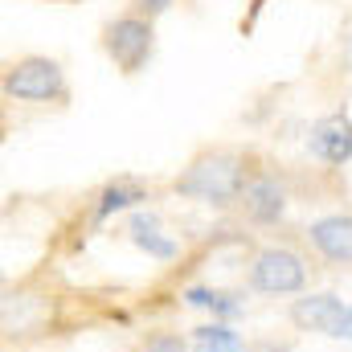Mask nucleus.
<instances>
[{
    "label": "nucleus",
    "instance_id": "nucleus-1",
    "mask_svg": "<svg viewBox=\"0 0 352 352\" xmlns=\"http://www.w3.org/2000/svg\"><path fill=\"white\" fill-rule=\"evenodd\" d=\"M173 188L180 197H188V201L221 209V205L242 201V192H246V164L234 152H205V156H197L184 173L176 176Z\"/></svg>",
    "mask_w": 352,
    "mask_h": 352
},
{
    "label": "nucleus",
    "instance_id": "nucleus-2",
    "mask_svg": "<svg viewBox=\"0 0 352 352\" xmlns=\"http://www.w3.org/2000/svg\"><path fill=\"white\" fill-rule=\"evenodd\" d=\"M4 94L16 102H66L70 87L58 62L50 58H21L4 74Z\"/></svg>",
    "mask_w": 352,
    "mask_h": 352
},
{
    "label": "nucleus",
    "instance_id": "nucleus-3",
    "mask_svg": "<svg viewBox=\"0 0 352 352\" xmlns=\"http://www.w3.org/2000/svg\"><path fill=\"white\" fill-rule=\"evenodd\" d=\"M102 50L111 54V62L123 70V74H135L148 66L152 50H156V33H152V21L144 16H119L102 29Z\"/></svg>",
    "mask_w": 352,
    "mask_h": 352
},
{
    "label": "nucleus",
    "instance_id": "nucleus-4",
    "mask_svg": "<svg viewBox=\"0 0 352 352\" xmlns=\"http://www.w3.org/2000/svg\"><path fill=\"white\" fill-rule=\"evenodd\" d=\"M250 287L263 295H295L307 287V263L295 250L283 246H266L250 263Z\"/></svg>",
    "mask_w": 352,
    "mask_h": 352
},
{
    "label": "nucleus",
    "instance_id": "nucleus-5",
    "mask_svg": "<svg viewBox=\"0 0 352 352\" xmlns=\"http://www.w3.org/2000/svg\"><path fill=\"white\" fill-rule=\"evenodd\" d=\"M307 152H311L316 160L332 164V168L349 164L352 160V119L344 111H332V115L316 119L311 131H307Z\"/></svg>",
    "mask_w": 352,
    "mask_h": 352
},
{
    "label": "nucleus",
    "instance_id": "nucleus-6",
    "mask_svg": "<svg viewBox=\"0 0 352 352\" xmlns=\"http://www.w3.org/2000/svg\"><path fill=\"white\" fill-rule=\"evenodd\" d=\"M344 299L332 295V291H316V295H303L291 303V324L299 332H320V336H336L340 320H344Z\"/></svg>",
    "mask_w": 352,
    "mask_h": 352
},
{
    "label": "nucleus",
    "instance_id": "nucleus-7",
    "mask_svg": "<svg viewBox=\"0 0 352 352\" xmlns=\"http://www.w3.org/2000/svg\"><path fill=\"white\" fill-rule=\"evenodd\" d=\"M307 242L320 258L336 266H352V213H328L307 226Z\"/></svg>",
    "mask_w": 352,
    "mask_h": 352
},
{
    "label": "nucleus",
    "instance_id": "nucleus-8",
    "mask_svg": "<svg viewBox=\"0 0 352 352\" xmlns=\"http://www.w3.org/2000/svg\"><path fill=\"white\" fill-rule=\"evenodd\" d=\"M242 209L254 226H274L287 209V188L283 180L270 173H258L246 180V192H242Z\"/></svg>",
    "mask_w": 352,
    "mask_h": 352
},
{
    "label": "nucleus",
    "instance_id": "nucleus-9",
    "mask_svg": "<svg viewBox=\"0 0 352 352\" xmlns=\"http://www.w3.org/2000/svg\"><path fill=\"white\" fill-rule=\"evenodd\" d=\"M131 242L148 254V258H160V263H173L180 254L176 238L160 234V217L156 213H131Z\"/></svg>",
    "mask_w": 352,
    "mask_h": 352
},
{
    "label": "nucleus",
    "instance_id": "nucleus-10",
    "mask_svg": "<svg viewBox=\"0 0 352 352\" xmlns=\"http://www.w3.org/2000/svg\"><path fill=\"white\" fill-rule=\"evenodd\" d=\"M140 201H148V188H144L140 180H131V176H119V180H111V184L98 192L94 221H111L115 213H123V209H135Z\"/></svg>",
    "mask_w": 352,
    "mask_h": 352
},
{
    "label": "nucleus",
    "instance_id": "nucleus-11",
    "mask_svg": "<svg viewBox=\"0 0 352 352\" xmlns=\"http://www.w3.org/2000/svg\"><path fill=\"white\" fill-rule=\"evenodd\" d=\"M184 303H188V307H205V311H213L221 324L246 311L242 295H234V291H221V287H188V291H184Z\"/></svg>",
    "mask_w": 352,
    "mask_h": 352
},
{
    "label": "nucleus",
    "instance_id": "nucleus-12",
    "mask_svg": "<svg viewBox=\"0 0 352 352\" xmlns=\"http://www.w3.org/2000/svg\"><path fill=\"white\" fill-rule=\"evenodd\" d=\"M192 352H246V340L230 324L213 320L205 328H192Z\"/></svg>",
    "mask_w": 352,
    "mask_h": 352
},
{
    "label": "nucleus",
    "instance_id": "nucleus-13",
    "mask_svg": "<svg viewBox=\"0 0 352 352\" xmlns=\"http://www.w3.org/2000/svg\"><path fill=\"white\" fill-rule=\"evenodd\" d=\"M144 352H192L180 336H156V340H148V349Z\"/></svg>",
    "mask_w": 352,
    "mask_h": 352
},
{
    "label": "nucleus",
    "instance_id": "nucleus-14",
    "mask_svg": "<svg viewBox=\"0 0 352 352\" xmlns=\"http://www.w3.org/2000/svg\"><path fill=\"white\" fill-rule=\"evenodd\" d=\"M168 4H173V0H140V8H144L148 16H160V12H168Z\"/></svg>",
    "mask_w": 352,
    "mask_h": 352
},
{
    "label": "nucleus",
    "instance_id": "nucleus-15",
    "mask_svg": "<svg viewBox=\"0 0 352 352\" xmlns=\"http://www.w3.org/2000/svg\"><path fill=\"white\" fill-rule=\"evenodd\" d=\"M340 70H344V74H352V33L344 37V45H340Z\"/></svg>",
    "mask_w": 352,
    "mask_h": 352
},
{
    "label": "nucleus",
    "instance_id": "nucleus-16",
    "mask_svg": "<svg viewBox=\"0 0 352 352\" xmlns=\"http://www.w3.org/2000/svg\"><path fill=\"white\" fill-rule=\"evenodd\" d=\"M336 340H352V307L344 311V320H340V328H336Z\"/></svg>",
    "mask_w": 352,
    "mask_h": 352
}]
</instances>
